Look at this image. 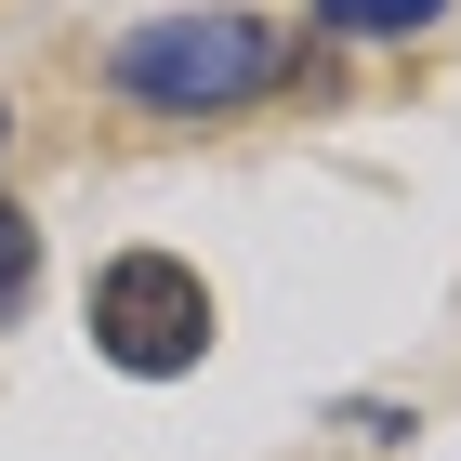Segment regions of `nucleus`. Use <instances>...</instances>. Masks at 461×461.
Here are the masks:
<instances>
[{"instance_id": "39448f33", "label": "nucleus", "mask_w": 461, "mask_h": 461, "mask_svg": "<svg viewBox=\"0 0 461 461\" xmlns=\"http://www.w3.org/2000/svg\"><path fill=\"white\" fill-rule=\"evenodd\" d=\"M0 145H14V106H0Z\"/></svg>"}, {"instance_id": "f257e3e1", "label": "nucleus", "mask_w": 461, "mask_h": 461, "mask_svg": "<svg viewBox=\"0 0 461 461\" xmlns=\"http://www.w3.org/2000/svg\"><path fill=\"white\" fill-rule=\"evenodd\" d=\"M290 67H303V40L264 14H158L106 53V93H132L158 119H224V106H264Z\"/></svg>"}, {"instance_id": "20e7f679", "label": "nucleus", "mask_w": 461, "mask_h": 461, "mask_svg": "<svg viewBox=\"0 0 461 461\" xmlns=\"http://www.w3.org/2000/svg\"><path fill=\"white\" fill-rule=\"evenodd\" d=\"M27 277H40V238H27V212H0V317L27 303Z\"/></svg>"}, {"instance_id": "f03ea898", "label": "nucleus", "mask_w": 461, "mask_h": 461, "mask_svg": "<svg viewBox=\"0 0 461 461\" xmlns=\"http://www.w3.org/2000/svg\"><path fill=\"white\" fill-rule=\"evenodd\" d=\"M93 356L132 369V383H172L212 356V277L185 264V250H119L93 264Z\"/></svg>"}, {"instance_id": "7ed1b4c3", "label": "nucleus", "mask_w": 461, "mask_h": 461, "mask_svg": "<svg viewBox=\"0 0 461 461\" xmlns=\"http://www.w3.org/2000/svg\"><path fill=\"white\" fill-rule=\"evenodd\" d=\"M448 0H317V27L330 40H409V27H435Z\"/></svg>"}]
</instances>
